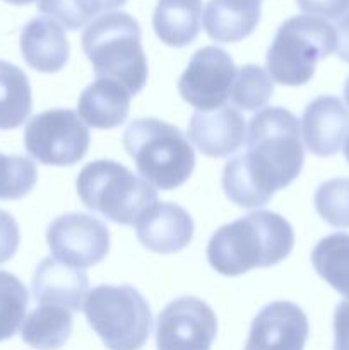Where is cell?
<instances>
[{"mask_svg":"<svg viewBox=\"0 0 349 350\" xmlns=\"http://www.w3.org/2000/svg\"><path fill=\"white\" fill-rule=\"evenodd\" d=\"M293 246L294 231L283 215L257 211L219 228L207 245V260L221 275L236 277L277 265Z\"/></svg>","mask_w":349,"mask_h":350,"instance_id":"7a4b0ae2","label":"cell"},{"mask_svg":"<svg viewBox=\"0 0 349 350\" xmlns=\"http://www.w3.org/2000/svg\"><path fill=\"white\" fill-rule=\"evenodd\" d=\"M334 350H349V301H342L335 308Z\"/></svg>","mask_w":349,"mask_h":350,"instance_id":"4dcf8cb0","label":"cell"},{"mask_svg":"<svg viewBox=\"0 0 349 350\" xmlns=\"http://www.w3.org/2000/svg\"><path fill=\"white\" fill-rule=\"evenodd\" d=\"M235 77L231 57L218 46H204L188 62L178 81V92L197 111H212L228 101Z\"/></svg>","mask_w":349,"mask_h":350,"instance_id":"30bf717a","label":"cell"},{"mask_svg":"<svg viewBox=\"0 0 349 350\" xmlns=\"http://www.w3.org/2000/svg\"><path fill=\"white\" fill-rule=\"evenodd\" d=\"M262 0H209L204 10L205 33L218 43H236L255 31Z\"/></svg>","mask_w":349,"mask_h":350,"instance_id":"d6986e66","label":"cell"},{"mask_svg":"<svg viewBox=\"0 0 349 350\" xmlns=\"http://www.w3.org/2000/svg\"><path fill=\"white\" fill-rule=\"evenodd\" d=\"M77 193L82 204L122 226H135L140 215L157 204L154 185L135 176L115 161H94L77 176Z\"/></svg>","mask_w":349,"mask_h":350,"instance_id":"5b68a950","label":"cell"},{"mask_svg":"<svg viewBox=\"0 0 349 350\" xmlns=\"http://www.w3.org/2000/svg\"><path fill=\"white\" fill-rule=\"evenodd\" d=\"M125 3L127 0H38V9L67 29L75 31L101 12H109Z\"/></svg>","mask_w":349,"mask_h":350,"instance_id":"cb8c5ba5","label":"cell"},{"mask_svg":"<svg viewBox=\"0 0 349 350\" xmlns=\"http://www.w3.org/2000/svg\"><path fill=\"white\" fill-rule=\"evenodd\" d=\"M137 238L154 253H177L190 245L194 221L183 207L171 202H157L135 222Z\"/></svg>","mask_w":349,"mask_h":350,"instance_id":"5bb4252c","label":"cell"},{"mask_svg":"<svg viewBox=\"0 0 349 350\" xmlns=\"http://www.w3.org/2000/svg\"><path fill=\"white\" fill-rule=\"evenodd\" d=\"M301 135L311 154L328 157L342 149L349 137V111L335 96H318L305 108Z\"/></svg>","mask_w":349,"mask_h":350,"instance_id":"4fadbf2b","label":"cell"},{"mask_svg":"<svg viewBox=\"0 0 349 350\" xmlns=\"http://www.w3.org/2000/svg\"><path fill=\"white\" fill-rule=\"evenodd\" d=\"M7 3H14V5H27V3L34 2V0H3Z\"/></svg>","mask_w":349,"mask_h":350,"instance_id":"d6a6232c","label":"cell"},{"mask_svg":"<svg viewBox=\"0 0 349 350\" xmlns=\"http://www.w3.org/2000/svg\"><path fill=\"white\" fill-rule=\"evenodd\" d=\"M38 181L34 163L23 156L0 154V200H19L26 197Z\"/></svg>","mask_w":349,"mask_h":350,"instance_id":"4316f807","label":"cell"},{"mask_svg":"<svg viewBox=\"0 0 349 350\" xmlns=\"http://www.w3.org/2000/svg\"><path fill=\"white\" fill-rule=\"evenodd\" d=\"M344 99H346V103H348V106H349V77H348V81H346V84H344Z\"/></svg>","mask_w":349,"mask_h":350,"instance_id":"836d02e7","label":"cell"},{"mask_svg":"<svg viewBox=\"0 0 349 350\" xmlns=\"http://www.w3.org/2000/svg\"><path fill=\"white\" fill-rule=\"evenodd\" d=\"M33 109L27 75L14 64L0 60V130L23 125Z\"/></svg>","mask_w":349,"mask_h":350,"instance_id":"7402d4cb","label":"cell"},{"mask_svg":"<svg viewBox=\"0 0 349 350\" xmlns=\"http://www.w3.org/2000/svg\"><path fill=\"white\" fill-rule=\"evenodd\" d=\"M313 269L328 286L349 299V234L334 232L311 252Z\"/></svg>","mask_w":349,"mask_h":350,"instance_id":"603a6c76","label":"cell"},{"mask_svg":"<svg viewBox=\"0 0 349 350\" xmlns=\"http://www.w3.org/2000/svg\"><path fill=\"white\" fill-rule=\"evenodd\" d=\"M29 294L10 272L0 270V342L9 340L24 323Z\"/></svg>","mask_w":349,"mask_h":350,"instance_id":"484cf974","label":"cell"},{"mask_svg":"<svg viewBox=\"0 0 349 350\" xmlns=\"http://www.w3.org/2000/svg\"><path fill=\"white\" fill-rule=\"evenodd\" d=\"M19 241L21 232L16 219L9 212L0 211V265L16 255Z\"/></svg>","mask_w":349,"mask_h":350,"instance_id":"f1b7e54d","label":"cell"},{"mask_svg":"<svg viewBox=\"0 0 349 350\" xmlns=\"http://www.w3.org/2000/svg\"><path fill=\"white\" fill-rule=\"evenodd\" d=\"M298 7L308 16L324 19H342L349 12V0H296Z\"/></svg>","mask_w":349,"mask_h":350,"instance_id":"f546056e","label":"cell"},{"mask_svg":"<svg viewBox=\"0 0 349 350\" xmlns=\"http://www.w3.org/2000/svg\"><path fill=\"white\" fill-rule=\"evenodd\" d=\"M84 313L109 350H140L153 328L149 304L130 286L94 287L86 296Z\"/></svg>","mask_w":349,"mask_h":350,"instance_id":"52a82bcc","label":"cell"},{"mask_svg":"<svg viewBox=\"0 0 349 350\" xmlns=\"http://www.w3.org/2000/svg\"><path fill=\"white\" fill-rule=\"evenodd\" d=\"M81 43L96 77L118 82L130 96L142 91L147 82V60L139 23L132 16L106 12L96 17L82 33Z\"/></svg>","mask_w":349,"mask_h":350,"instance_id":"3957f363","label":"cell"},{"mask_svg":"<svg viewBox=\"0 0 349 350\" xmlns=\"http://www.w3.org/2000/svg\"><path fill=\"white\" fill-rule=\"evenodd\" d=\"M246 137L242 113L229 106L212 111H195L188 125V139L209 157H228L243 146Z\"/></svg>","mask_w":349,"mask_h":350,"instance_id":"9a60e30c","label":"cell"},{"mask_svg":"<svg viewBox=\"0 0 349 350\" xmlns=\"http://www.w3.org/2000/svg\"><path fill=\"white\" fill-rule=\"evenodd\" d=\"M55 260L74 269L98 265L109 252L108 228L88 214H65L55 219L47 231Z\"/></svg>","mask_w":349,"mask_h":350,"instance_id":"9c48e42d","label":"cell"},{"mask_svg":"<svg viewBox=\"0 0 349 350\" xmlns=\"http://www.w3.org/2000/svg\"><path fill=\"white\" fill-rule=\"evenodd\" d=\"M344 156H346V159H348V163H349V137H348V140H346V146H344Z\"/></svg>","mask_w":349,"mask_h":350,"instance_id":"e575fe53","label":"cell"},{"mask_svg":"<svg viewBox=\"0 0 349 350\" xmlns=\"http://www.w3.org/2000/svg\"><path fill=\"white\" fill-rule=\"evenodd\" d=\"M202 0H159L153 26L163 43L174 48L190 44L201 33Z\"/></svg>","mask_w":349,"mask_h":350,"instance_id":"ffe728a7","label":"cell"},{"mask_svg":"<svg viewBox=\"0 0 349 350\" xmlns=\"http://www.w3.org/2000/svg\"><path fill=\"white\" fill-rule=\"evenodd\" d=\"M89 280L81 269L55 258H44L33 277V296L38 304L81 311L88 296Z\"/></svg>","mask_w":349,"mask_h":350,"instance_id":"2e32d148","label":"cell"},{"mask_svg":"<svg viewBox=\"0 0 349 350\" xmlns=\"http://www.w3.org/2000/svg\"><path fill=\"white\" fill-rule=\"evenodd\" d=\"M315 208L327 224L349 228V178H335L315 191Z\"/></svg>","mask_w":349,"mask_h":350,"instance_id":"83f0119b","label":"cell"},{"mask_svg":"<svg viewBox=\"0 0 349 350\" xmlns=\"http://www.w3.org/2000/svg\"><path fill=\"white\" fill-rule=\"evenodd\" d=\"M218 320L207 303L178 297L164 306L156 325L157 350H211Z\"/></svg>","mask_w":349,"mask_h":350,"instance_id":"8fae6325","label":"cell"},{"mask_svg":"<svg viewBox=\"0 0 349 350\" xmlns=\"http://www.w3.org/2000/svg\"><path fill=\"white\" fill-rule=\"evenodd\" d=\"M308 334V318L298 304L274 301L253 318L245 350H303Z\"/></svg>","mask_w":349,"mask_h":350,"instance_id":"7c38bea8","label":"cell"},{"mask_svg":"<svg viewBox=\"0 0 349 350\" xmlns=\"http://www.w3.org/2000/svg\"><path fill=\"white\" fill-rule=\"evenodd\" d=\"M123 147L144 180L159 190H174L192 176L195 154L178 126L157 118L133 120L123 133Z\"/></svg>","mask_w":349,"mask_h":350,"instance_id":"277c9868","label":"cell"},{"mask_svg":"<svg viewBox=\"0 0 349 350\" xmlns=\"http://www.w3.org/2000/svg\"><path fill=\"white\" fill-rule=\"evenodd\" d=\"M337 33L317 16H294L284 21L267 51V70L274 82L303 85L315 75L320 60L334 53Z\"/></svg>","mask_w":349,"mask_h":350,"instance_id":"8992f818","label":"cell"},{"mask_svg":"<svg viewBox=\"0 0 349 350\" xmlns=\"http://www.w3.org/2000/svg\"><path fill=\"white\" fill-rule=\"evenodd\" d=\"M130 98V92L118 82L96 79L79 98V116L92 129H115L129 116Z\"/></svg>","mask_w":349,"mask_h":350,"instance_id":"ac0fdd59","label":"cell"},{"mask_svg":"<svg viewBox=\"0 0 349 350\" xmlns=\"http://www.w3.org/2000/svg\"><path fill=\"white\" fill-rule=\"evenodd\" d=\"M245 140L246 152L226 163L222 188L238 207H262L303 170L300 122L281 106L263 108L250 120Z\"/></svg>","mask_w":349,"mask_h":350,"instance_id":"6da1fadb","label":"cell"},{"mask_svg":"<svg viewBox=\"0 0 349 350\" xmlns=\"http://www.w3.org/2000/svg\"><path fill=\"white\" fill-rule=\"evenodd\" d=\"M274 94V81L259 65H243L236 72L231 88V103L245 111L263 108Z\"/></svg>","mask_w":349,"mask_h":350,"instance_id":"d4e9b609","label":"cell"},{"mask_svg":"<svg viewBox=\"0 0 349 350\" xmlns=\"http://www.w3.org/2000/svg\"><path fill=\"white\" fill-rule=\"evenodd\" d=\"M89 129L72 109L55 108L33 116L24 129V146L38 163L72 166L88 154Z\"/></svg>","mask_w":349,"mask_h":350,"instance_id":"ba28073f","label":"cell"},{"mask_svg":"<svg viewBox=\"0 0 349 350\" xmlns=\"http://www.w3.org/2000/svg\"><path fill=\"white\" fill-rule=\"evenodd\" d=\"M335 33H337V46H335V53L341 58L342 62L349 64V12L339 21L337 27H335Z\"/></svg>","mask_w":349,"mask_h":350,"instance_id":"1f68e13d","label":"cell"},{"mask_svg":"<svg viewBox=\"0 0 349 350\" xmlns=\"http://www.w3.org/2000/svg\"><path fill=\"white\" fill-rule=\"evenodd\" d=\"M21 53L31 68L53 74L68 60V41L65 31L50 17H36L21 31Z\"/></svg>","mask_w":349,"mask_h":350,"instance_id":"e0dca14e","label":"cell"},{"mask_svg":"<svg viewBox=\"0 0 349 350\" xmlns=\"http://www.w3.org/2000/svg\"><path fill=\"white\" fill-rule=\"evenodd\" d=\"M74 327L72 313L60 306L40 304L21 327L24 344L36 350H58L68 340Z\"/></svg>","mask_w":349,"mask_h":350,"instance_id":"44dd1931","label":"cell"}]
</instances>
